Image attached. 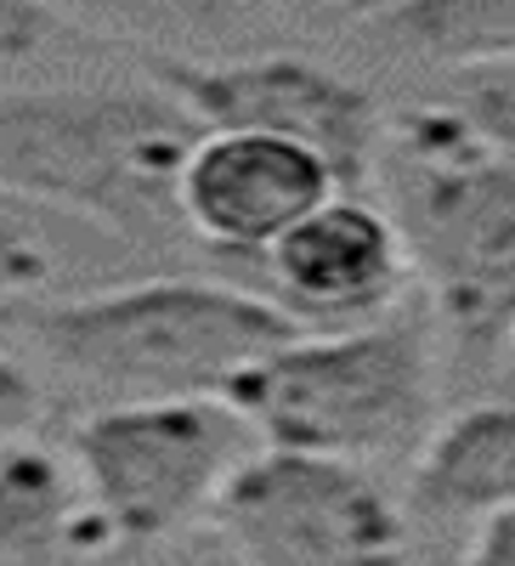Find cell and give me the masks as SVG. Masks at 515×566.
<instances>
[{"instance_id":"2","label":"cell","mask_w":515,"mask_h":566,"mask_svg":"<svg viewBox=\"0 0 515 566\" xmlns=\"http://www.w3.org/2000/svg\"><path fill=\"white\" fill-rule=\"evenodd\" d=\"M391 216L448 340L471 357L515 335V154L453 103L386 119Z\"/></svg>"},{"instance_id":"17","label":"cell","mask_w":515,"mask_h":566,"mask_svg":"<svg viewBox=\"0 0 515 566\" xmlns=\"http://www.w3.org/2000/svg\"><path fill=\"white\" fill-rule=\"evenodd\" d=\"M45 413V397H40V380L12 357V352H0V448L29 437L34 424Z\"/></svg>"},{"instance_id":"14","label":"cell","mask_w":515,"mask_h":566,"mask_svg":"<svg viewBox=\"0 0 515 566\" xmlns=\"http://www.w3.org/2000/svg\"><path fill=\"white\" fill-rule=\"evenodd\" d=\"M448 103L471 119L493 148L515 154V63H464L448 85Z\"/></svg>"},{"instance_id":"19","label":"cell","mask_w":515,"mask_h":566,"mask_svg":"<svg viewBox=\"0 0 515 566\" xmlns=\"http://www.w3.org/2000/svg\"><path fill=\"white\" fill-rule=\"evenodd\" d=\"M509 346H515V335H509Z\"/></svg>"},{"instance_id":"16","label":"cell","mask_w":515,"mask_h":566,"mask_svg":"<svg viewBox=\"0 0 515 566\" xmlns=\"http://www.w3.org/2000/svg\"><path fill=\"white\" fill-rule=\"evenodd\" d=\"M57 12L45 0H0V74L34 63L57 34Z\"/></svg>"},{"instance_id":"10","label":"cell","mask_w":515,"mask_h":566,"mask_svg":"<svg viewBox=\"0 0 515 566\" xmlns=\"http://www.w3.org/2000/svg\"><path fill=\"white\" fill-rule=\"evenodd\" d=\"M413 504L442 522H482L515 504V402H476L425 431Z\"/></svg>"},{"instance_id":"4","label":"cell","mask_w":515,"mask_h":566,"mask_svg":"<svg viewBox=\"0 0 515 566\" xmlns=\"http://www.w3.org/2000/svg\"><path fill=\"white\" fill-rule=\"evenodd\" d=\"M261 442L340 459H391L425 442L437 408V346L419 312L351 328H295L221 391Z\"/></svg>"},{"instance_id":"12","label":"cell","mask_w":515,"mask_h":566,"mask_svg":"<svg viewBox=\"0 0 515 566\" xmlns=\"http://www.w3.org/2000/svg\"><path fill=\"white\" fill-rule=\"evenodd\" d=\"M368 29L431 63H515V0H380Z\"/></svg>"},{"instance_id":"13","label":"cell","mask_w":515,"mask_h":566,"mask_svg":"<svg viewBox=\"0 0 515 566\" xmlns=\"http://www.w3.org/2000/svg\"><path fill=\"white\" fill-rule=\"evenodd\" d=\"M45 7L108 34H204L232 18V0H45Z\"/></svg>"},{"instance_id":"3","label":"cell","mask_w":515,"mask_h":566,"mask_svg":"<svg viewBox=\"0 0 515 566\" xmlns=\"http://www.w3.org/2000/svg\"><path fill=\"white\" fill-rule=\"evenodd\" d=\"M12 323L45 363L114 397L227 391L244 363L301 328L272 306L266 290L255 295L204 277H148L52 306L18 301Z\"/></svg>"},{"instance_id":"6","label":"cell","mask_w":515,"mask_h":566,"mask_svg":"<svg viewBox=\"0 0 515 566\" xmlns=\"http://www.w3.org/2000/svg\"><path fill=\"white\" fill-rule=\"evenodd\" d=\"M210 527L239 560L261 566H362L408 538L397 499L362 459L255 442L210 504Z\"/></svg>"},{"instance_id":"7","label":"cell","mask_w":515,"mask_h":566,"mask_svg":"<svg viewBox=\"0 0 515 566\" xmlns=\"http://www.w3.org/2000/svg\"><path fill=\"white\" fill-rule=\"evenodd\" d=\"M154 85L193 114L199 125H239V130H277L317 148L335 165L340 187H362L380 170L386 114L374 91L323 69L312 57H148Z\"/></svg>"},{"instance_id":"8","label":"cell","mask_w":515,"mask_h":566,"mask_svg":"<svg viewBox=\"0 0 515 566\" xmlns=\"http://www.w3.org/2000/svg\"><path fill=\"white\" fill-rule=\"evenodd\" d=\"M329 193H340V176L317 148L239 125H199L176 176L187 239L232 261H261Z\"/></svg>"},{"instance_id":"15","label":"cell","mask_w":515,"mask_h":566,"mask_svg":"<svg viewBox=\"0 0 515 566\" xmlns=\"http://www.w3.org/2000/svg\"><path fill=\"white\" fill-rule=\"evenodd\" d=\"M45 283H52V250L40 244V232L29 221L0 210V306L29 301Z\"/></svg>"},{"instance_id":"11","label":"cell","mask_w":515,"mask_h":566,"mask_svg":"<svg viewBox=\"0 0 515 566\" xmlns=\"http://www.w3.org/2000/svg\"><path fill=\"white\" fill-rule=\"evenodd\" d=\"M108 527L85 504L74 459L29 437L0 448V560H57L108 549Z\"/></svg>"},{"instance_id":"9","label":"cell","mask_w":515,"mask_h":566,"mask_svg":"<svg viewBox=\"0 0 515 566\" xmlns=\"http://www.w3.org/2000/svg\"><path fill=\"white\" fill-rule=\"evenodd\" d=\"M272 306L301 328H351L402 306L413 255L391 210L340 187L261 255Z\"/></svg>"},{"instance_id":"1","label":"cell","mask_w":515,"mask_h":566,"mask_svg":"<svg viewBox=\"0 0 515 566\" xmlns=\"http://www.w3.org/2000/svg\"><path fill=\"white\" fill-rule=\"evenodd\" d=\"M193 136L199 119L165 85L0 91V193L170 250L187 239L176 176Z\"/></svg>"},{"instance_id":"5","label":"cell","mask_w":515,"mask_h":566,"mask_svg":"<svg viewBox=\"0 0 515 566\" xmlns=\"http://www.w3.org/2000/svg\"><path fill=\"white\" fill-rule=\"evenodd\" d=\"M255 442V424L221 391H176L114 397L80 419L69 459L108 538L148 544L210 522L221 482Z\"/></svg>"},{"instance_id":"18","label":"cell","mask_w":515,"mask_h":566,"mask_svg":"<svg viewBox=\"0 0 515 566\" xmlns=\"http://www.w3.org/2000/svg\"><path fill=\"white\" fill-rule=\"evenodd\" d=\"M471 555L476 566H515V504L493 510L476 522V538H471Z\"/></svg>"}]
</instances>
